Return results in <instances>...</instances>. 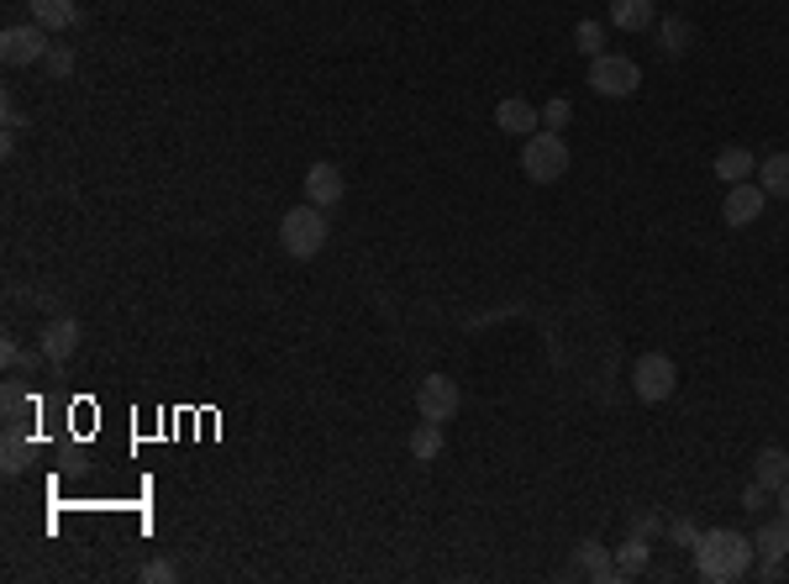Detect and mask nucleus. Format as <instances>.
Here are the masks:
<instances>
[{"mask_svg":"<svg viewBox=\"0 0 789 584\" xmlns=\"http://www.w3.org/2000/svg\"><path fill=\"white\" fill-rule=\"evenodd\" d=\"M0 469H6V480H22L26 469H32V438H26V427H6V438H0Z\"/></svg>","mask_w":789,"mask_h":584,"instance_id":"12","label":"nucleus"},{"mask_svg":"<svg viewBox=\"0 0 789 584\" xmlns=\"http://www.w3.org/2000/svg\"><path fill=\"white\" fill-rule=\"evenodd\" d=\"M574 569H584L590 580H600V584H616L622 574H616V559H611V548L605 542H579V553H574Z\"/></svg>","mask_w":789,"mask_h":584,"instance_id":"13","label":"nucleus"},{"mask_svg":"<svg viewBox=\"0 0 789 584\" xmlns=\"http://www.w3.org/2000/svg\"><path fill=\"white\" fill-rule=\"evenodd\" d=\"M669 537L679 542V548H694V542H700V532H694V521H673V527H669Z\"/></svg>","mask_w":789,"mask_h":584,"instance_id":"31","label":"nucleus"},{"mask_svg":"<svg viewBox=\"0 0 789 584\" xmlns=\"http://www.w3.org/2000/svg\"><path fill=\"white\" fill-rule=\"evenodd\" d=\"M342 190H348V185H342V169H337V164H311V169H306V200H311V206L332 211L337 200H342Z\"/></svg>","mask_w":789,"mask_h":584,"instance_id":"11","label":"nucleus"},{"mask_svg":"<svg viewBox=\"0 0 789 584\" xmlns=\"http://www.w3.org/2000/svg\"><path fill=\"white\" fill-rule=\"evenodd\" d=\"M0 411H6V427H26V421L37 416V400L26 395L22 379H6V389H0Z\"/></svg>","mask_w":789,"mask_h":584,"instance_id":"18","label":"nucleus"},{"mask_svg":"<svg viewBox=\"0 0 789 584\" xmlns=\"http://www.w3.org/2000/svg\"><path fill=\"white\" fill-rule=\"evenodd\" d=\"M0 122H6V137H0V153H11V147H17V132H22V126H26V117H22V111H17V106H11V100H6V111H0Z\"/></svg>","mask_w":789,"mask_h":584,"instance_id":"27","label":"nucleus"},{"mask_svg":"<svg viewBox=\"0 0 789 584\" xmlns=\"http://www.w3.org/2000/svg\"><path fill=\"white\" fill-rule=\"evenodd\" d=\"M48 26L26 22V26H6L0 32V58L11 64V69H32V64H43L48 58Z\"/></svg>","mask_w":789,"mask_h":584,"instance_id":"6","label":"nucleus"},{"mask_svg":"<svg viewBox=\"0 0 789 584\" xmlns=\"http://www.w3.org/2000/svg\"><path fill=\"white\" fill-rule=\"evenodd\" d=\"M632 532H643V537H658V532H664V521H658V516H653V511H637V516H632Z\"/></svg>","mask_w":789,"mask_h":584,"instance_id":"30","label":"nucleus"},{"mask_svg":"<svg viewBox=\"0 0 789 584\" xmlns=\"http://www.w3.org/2000/svg\"><path fill=\"white\" fill-rule=\"evenodd\" d=\"M143 580H147V584H168V580H174V563H168V559L143 563Z\"/></svg>","mask_w":789,"mask_h":584,"instance_id":"29","label":"nucleus"},{"mask_svg":"<svg viewBox=\"0 0 789 584\" xmlns=\"http://www.w3.org/2000/svg\"><path fill=\"white\" fill-rule=\"evenodd\" d=\"M632 389H637V400H647V406H664L673 389H679V368H673L669 353H643L637 368H632Z\"/></svg>","mask_w":789,"mask_h":584,"instance_id":"5","label":"nucleus"},{"mask_svg":"<svg viewBox=\"0 0 789 584\" xmlns=\"http://www.w3.org/2000/svg\"><path fill=\"white\" fill-rule=\"evenodd\" d=\"M522 174L532 185H558L563 174H569V143H563V132H532L522 147Z\"/></svg>","mask_w":789,"mask_h":584,"instance_id":"2","label":"nucleus"},{"mask_svg":"<svg viewBox=\"0 0 789 584\" xmlns=\"http://www.w3.org/2000/svg\"><path fill=\"white\" fill-rule=\"evenodd\" d=\"M574 122V106H569V100L558 96V100H548V106H543V126H548V132H563V126Z\"/></svg>","mask_w":789,"mask_h":584,"instance_id":"26","label":"nucleus"},{"mask_svg":"<svg viewBox=\"0 0 789 584\" xmlns=\"http://www.w3.org/2000/svg\"><path fill=\"white\" fill-rule=\"evenodd\" d=\"M764 500H768V489L758 485V480H753V485L742 489V506H747V511H764Z\"/></svg>","mask_w":789,"mask_h":584,"instance_id":"32","label":"nucleus"},{"mask_svg":"<svg viewBox=\"0 0 789 584\" xmlns=\"http://www.w3.org/2000/svg\"><path fill=\"white\" fill-rule=\"evenodd\" d=\"M653 22H658V5H653V0H611V26H622V32H647Z\"/></svg>","mask_w":789,"mask_h":584,"instance_id":"17","label":"nucleus"},{"mask_svg":"<svg viewBox=\"0 0 789 584\" xmlns=\"http://www.w3.org/2000/svg\"><path fill=\"white\" fill-rule=\"evenodd\" d=\"M437 453H442V421H421V427L410 432V459L437 463Z\"/></svg>","mask_w":789,"mask_h":584,"instance_id":"22","label":"nucleus"},{"mask_svg":"<svg viewBox=\"0 0 789 584\" xmlns=\"http://www.w3.org/2000/svg\"><path fill=\"white\" fill-rule=\"evenodd\" d=\"M768 206V190L764 185H753V179H742V185H726V206H721V221L726 227H753V221L764 217Z\"/></svg>","mask_w":789,"mask_h":584,"instance_id":"8","label":"nucleus"},{"mask_svg":"<svg viewBox=\"0 0 789 584\" xmlns=\"http://www.w3.org/2000/svg\"><path fill=\"white\" fill-rule=\"evenodd\" d=\"M753 574H758V580H768V584H774V580H779V574H785V563L764 559V563H758V569H753Z\"/></svg>","mask_w":789,"mask_h":584,"instance_id":"33","label":"nucleus"},{"mask_svg":"<svg viewBox=\"0 0 789 584\" xmlns=\"http://www.w3.org/2000/svg\"><path fill=\"white\" fill-rule=\"evenodd\" d=\"M458 406H463V395L448 374H427L421 385H416V416L421 421H453Z\"/></svg>","mask_w":789,"mask_h":584,"instance_id":"7","label":"nucleus"},{"mask_svg":"<svg viewBox=\"0 0 789 584\" xmlns=\"http://www.w3.org/2000/svg\"><path fill=\"white\" fill-rule=\"evenodd\" d=\"M495 126L511 132V137H532V132L543 126V111H537L532 100H522V96H505L501 106H495Z\"/></svg>","mask_w":789,"mask_h":584,"instance_id":"10","label":"nucleus"},{"mask_svg":"<svg viewBox=\"0 0 789 584\" xmlns=\"http://www.w3.org/2000/svg\"><path fill=\"white\" fill-rule=\"evenodd\" d=\"M32 5V22L48 26V32H64V26L79 22V5L74 0H26Z\"/></svg>","mask_w":789,"mask_h":584,"instance_id":"20","label":"nucleus"},{"mask_svg":"<svg viewBox=\"0 0 789 584\" xmlns=\"http://www.w3.org/2000/svg\"><path fill=\"white\" fill-rule=\"evenodd\" d=\"M753 559H758V548H753L742 532H732V527H716V532H705L700 542H694V574H700L705 584L747 580Z\"/></svg>","mask_w":789,"mask_h":584,"instance_id":"1","label":"nucleus"},{"mask_svg":"<svg viewBox=\"0 0 789 584\" xmlns=\"http://www.w3.org/2000/svg\"><path fill=\"white\" fill-rule=\"evenodd\" d=\"M43 69H48L53 79H64V74H74V53H69V48H48V58H43Z\"/></svg>","mask_w":789,"mask_h":584,"instance_id":"28","label":"nucleus"},{"mask_svg":"<svg viewBox=\"0 0 789 584\" xmlns=\"http://www.w3.org/2000/svg\"><path fill=\"white\" fill-rule=\"evenodd\" d=\"M79 338H85V332H79V321H74V317H53L48 327L37 332V348H43V353L53 359V368H58V364H69V359H74Z\"/></svg>","mask_w":789,"mask_h":584,"instance_id":"9","label":"nucleus"},{"mask_svg":"<svg viewBox=\"0 0 789 584\" xmlns=\"http://www.w3.org/2000/svg\"><path fill=\"white\" fill-rule=\"evenodd\" d=\"M753 480L774 495V489L789 485V453L785 448H758V459H753Z\"/></svg>","mask_w":789,"mask_h":584,"instance_id":"14","label":"nucleus"},{"mask_svg":"<svg viewBox=\"0 0 789 584\" xmlns=\"http://www.w3.org/2000/svg\"><path fill=\"white\" fill-rule=\"evenodd\" d=\"M280 243H285L289 258H316L321 247H327V217H321V206H295V211H285V221H280Z\"/></svg>","mask_w":789,"mask_h":584,"instance_id":"3","label":"nucleus"},{"mask_svg":"<svg viewBox=\"0 0 789 584\" xmlns=\"http://www.w3.org/2000/svg\"><path fill=\"white\" fill-rule=\"evenodd\" d=\"M758 185H764L768 195H785L789 200V153H774V158L758 164Z\"/></svg>","mask_w":789,"mask_h":584,"instance_id":"23","label":"nucleus"},{"mask_svg":"<svg viewBox=\"0 0 789 584\" xmlns=\"http://www.w3.org/2000/svg\"><path fill=\"white\" fill-rule=\"evenodd\" d=\"M0 359H6V368H22V374H37L43 364H53L43 348H32V353H26V348H17V342H6V348H0Z\"/></svg>","mask_w":789,"mask_h":584,"instance_id":"24","label":"nucleus"},{"mask_svg":"<svg viewBox=\"0 0 789 584\" xmlns=\"http://www.w3.org/2000/svg\"><path fill=\"white\" fill-rule=\"evenodd\" d=\"M574 48L584 53V58H600V53H605V26H600V22H579L574 26Z\"/></svg>","mask_w":789,"mask_h":584,"instance_id":"25","label":"nucleus"},{"mask_svg":"<svg viewBox=\"0 0 789 584\" xmlns=\"http://www.w3.org/2000/svg\"><path fill=\"white\" fill-rule=\"evenodd\" d=\"M653 37H658V53H669V58H684L694 43V26L684 16H664V22H653Z\"/></svg>","mask_w":789,"mask_h":584,"instance_id":"15","label":"nucleus"},{"mask_svg":"<svg viewBox=\"0 0 789 584\" xmlns=\"http://www.w3.org/2000/svg\"><path fill=\"white\" fill-rule=\"evenodd\" d=\"M774 506H779V516L789 521V485H785V489H774Z\"/></svg>","mask_w":789,"mask_h":584,"instance_id":"34","label":"nucleus"},{"mask_svg":"<svg viewBox=\"0 0 789 584\" xmlns=\"http://www.w3.org/2000/svg\"><path fill=\"white\" fill-rule=\"evenodd\" d=\"M647 559H653V537L632 532L622 542V553H616V574H622V580H637V574L647 569Z\"/></svg>","mask_w":789,"mask_h":584,"instance_id":"21","label":"nucleus"},{"mask_svg":"<svg viewBox=\"0 0 789 584\" xmlns=\"http://www.w3.org/2000/svg\"><path fill=\"white\" fill-rule=\"evenodd\" d=\"M753 548H758V559L785 563L789 559V521H785V516L764 521V527H758V537H753Z\"/></svg>","mask_w":789,"mask_h":584,"instance_id":"19","label":"nucleus"},{"mask_svg":"<svg viewBox=\"0 0 789 584\" xmlns=\"http://www.w3.org/2000/svg\"><path fill=\"white\" fill-rule=\"evenodd\" d=\"M711 169H716L721 185H742V179H753V174H758V158H753L747 147H721Z\"/></svg>","mask_w":789,"mask_h":584,"instance_id":"16","label":"nucleus"},{"mask_svg":"<svg viewBox=\"0 0 789 584\" xmlns=\"http://www.w3.org/2000/svg\"><path fill=\"white\" fill-rule=\"evenodd\" d=\"M590 90L605 100H626L643 90V69L622 53H600V58H590Z\"/></svg>","mask_w":789,"mask_h":584,"instance_id":"4","label":"nucleus"}]
</instances>
